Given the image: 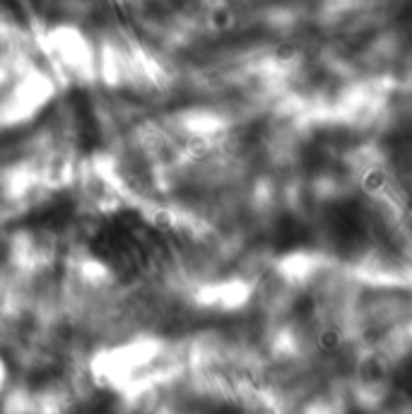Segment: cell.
<instances>
[{
  "label": "cell",
  "mask_w": 412,
  "mask_h": 414,
  "mask_svg": "<svg viewBox=\"0 0 412 414\" xmlns=\"http://www.w3.org/2000/svg\"><path fill=\"white\" fill-rule=\"evenodd\" d=\"M342 345H345V337L335 326H328L323 328L319 337H316V347H319V352L323 354H338Z\"/></svg>",
  "instance_id": "obj_1"
},
{
  "label": "cell",
  "mask_w": 412,
  "mask_h": 414,
  "mask_svg": "<svg viewBox=\"0 0 412 414\" xmlns=\"http://www.w3.org/2000/svg\"><path fill=\"white\" fill-rule=\"evenodd\" d=\"M362 188L366 193H381V190L388 188V176L381 169H369L362 178Z\"/></svg>",
  "instance_id": "obj_2"
}]
</instances>
